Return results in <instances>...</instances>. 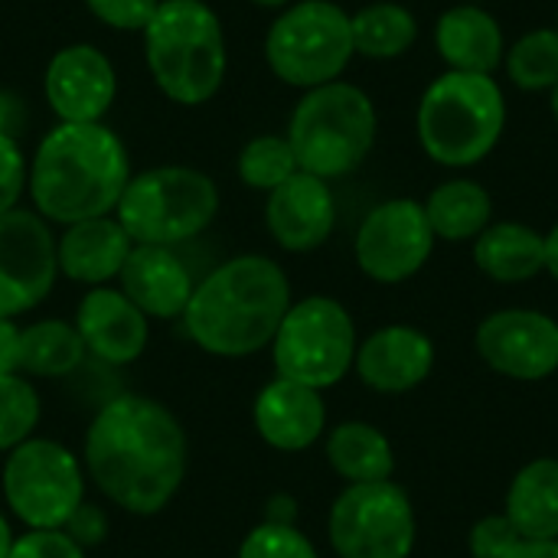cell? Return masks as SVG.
Returning <instances> with one entry per match:
<instances>
[{
  "label": "cell",
  "instance_id": "cell-1",
  "mask_svg": "<svg viewBox=\"0 0 558 558\" xmlns=\"http://www.w3.org/2000/svg\"><path fill=\"white\" fill-rule=\"evenodd\" d=\"M85 468L114 507L154 517L186 477L183 425L147 396H118L88 425Z\"/></svg>",
  "mask_w": 558,
  "mask_h": 558
},
{
  "label": "cell",
  "instance_id": "cell-36",
  "mask_svg": "<svg viewBox=\"0 0 558 558\" xmlns=\"http://www.w3.org/2000/svg\"><path fill=\"white\" fill-rule=\"evenodd\" d=\"M26 186V160L20 154V144L0 131V216L16 209V199Z\"/></svg>",
  "mask_w": 558,
  "mask_h": 558
},
{
  "label": "cell",
  "instance_id": "cell-12",
  "mask_svg": "<svg viewBox=\"0 0 558 558\" xmlns=\"http://www.w3.org/2000/svg\"><path fill=\"white\" fill-rule=\"evenodd\" d=\"M435 242L438 239L428 226L425 206L399 196L366 213L356 229L353 255L366 278L379 284H402L428 265Z\"/></svg>",
  "mask_w": 558,
  "mask_h": 558
},
{
  "label": "cell",
  "instance_id": "cell-45",
  "mask_svg": "<svg viewBox=\"0 0 558 558\" xmlns=\"http://www.w3.org/2000/svg\"><path fill=\"white\" fill-rule=\"evenodd\" d=\"M0 131H7V105H3V98H0Z\"/></svg>",
  "mask_w": 558,
  "mask_h": 558
},
{
  "label": "cell",
  "instance_id": "cell-41",
  "mask_svg": "<svg viewBox=\"0 0 558 558\" xmlns=\"http://www.w3.org/2000/svg\"><path fill=\"white\" fill-rule=\"evenodd\" d=\"M546 275H553L558 284V222L546 232Z\"/></svg>",
  "mask_w": 558,
  "mask_h": 558
},
{
  "label": "cell",
  "instance_id": "cell-8",
  "mask_svg": "<svg viewBox=\"0 0 558 558\" xmlns=\"http://www.w3.org/2000/svg\"><path fill=\"white\" fill-rule=\"evenodd\" d=\"M356 347L360 340L350 311L333 298L314 294L288 307L271 340V360L278 379L324 392L353 369Z\"/></svg>",
  "mask_w": 558,
  "mask_h": 558
},
{
  "label": "cell",
  "instance_id": "cell-5",
  "mask_svg": "<svg viewBox=\"0 0 558 558\" xmlns=\"http://www.w3.org/2000/svg\"><path fill=\"white\" fill-rule=\"evenodd\" d=\"M144 56L170 101H209L226 78V36L216 10L203 0H160L144 26Z\"/></svg>",
  "mask_w": 558,
  "mask_h": 558
},
{
  "label": "cell",
  "instance_id": "cell-39",
  "mask_svg": "<svg viewBox=\"0 0 558 558\" xmlns=\"http://www.w3.org/2000/svg\"><path fill=\"white\" fill-rule=\"evenodd\" d=\"M265 523L271 526H298V500L288 494H275L265 507Z\"/></svg>",
  "mask_w": 558,
  "mask_h": 558
},
{
  "label": "cell",
  "instance_id": "cell-37",
  "mask_svg": "<svg viewBox=\"0 0 558 558\" xmlns=\"http://www.w3.org/2000/svg\"><path fill=\"white\" fill-rule=\"evenodd\" d=\"M82 549H88V546H98V543H105V536H108V517H105V510L101 507H95V504H85L82 500V507L69 517V523L62 526Z\"/></svg>",
  "mask_w": 558,
  "mask_h": 558
},
{
  "label": "cell",
  "instance_id": "cell-2",
  "mask_svg": "<svg viewBox=\"0 0 558 558\" xmlns=\"http://www.w3.org/2000/svg\"><path fill=\"white\" fill-rule=\"evenodd\" d=\"M291 307V281L284 268L265 255H239L193 288L183 311L186 337L226 360L265 350Z\"/></svg>",
  "mask_w": 558,
  "mask_h": 558
},
{
  "label": "cell",
  "instance_id": "cell-43",
  "mask_svg": "<svg viewBox=\"0 0 558 558\" xmlns=\"http://www.w3.org/2000/svg\"><path fill=\"white\" fill-rule=\"evenodd\" d=\"M255 7H271V10H278V7H288L291 0H252Z\"/></svg>",
  "mask_w": 558,
  "mask_h": 558
},
{
  "label": "cell",
  "instance_id": "cell-4",
  "mask_svg": "<svg viewBox=\"0 0 558 558\" xmlns=\"http://www.w3.org/2000/svg\"><path fill=\"white\" fill-rule=\"evenodd\" d=\"M507 128V98L494 75L445 72L418 101L415 131L422 150L451 170L477 167L494 154Z\"/></svg>",
  "mask_w": 558,
  "mask_h": 558
},
{
  "label": "cell",
  "instance_id": "cell-20",
  "mask_svg": "<svg viewBox=\"0 0 558 558\" xmlns=\"http://www.w3.org/2000/svg\"><path fill=\"white\" fill-rule=\"evenodd\" d=\"M255 428L275 451H307L327 428V405L317 389L271 379L255 399Z\"/></svg>",
  "mask_w": 558,
  "mask_h": 558
},
{
  "label": "cell",
  "instance_id": "cell-31",
  "mask_svg": "<svg viewBox=\"0 0 558 558\" xmlns=\"http://www.w3.org/2000/svg\"><path fill=\"white\" fill-rule=\"evenodd\" d=\"M39 425V396L20 376H0V451L23 445Z\"/></svg>",
  "mask_w": 558,
  "mask_h": 558
},
{
  "label": "cell",
  "instance_id": "cell-29",
  "mask_svg": "<svg viewBox=\"0 0 558 558\" xmlns=\"http://www.w3.org/2000/svg\"><path fill=\"white\" fill-rule=\"evenodd\" d=\"M504 72L523 92H553L558 82V29L543 26L507 46Z\"/></svg>",
  "mask_w": 558,
  "mask_h": 558
},
{
  "label": "cell",
  "instance_id": "cell-7",
  "mask_svg": "<svg viewBox=\"0 0 558 558\" xmlns=\"http://www.w3.org/2000/svg\"><path fill=\"white\" fill-rule=\"evenodd\" d=\"M219 209L216 183L193 167H154L128 180L114 219L134 245H177L199 235Z\"/></svg>",
  "mask_w": 558,
  "mask_h": 558
},
{
  "label": "cell",
  "instance_id": "cell-13",
  "mask_svg": "<svg viewBox=\"0 0 558 558\" xmlns=\"http://www.w3.org/2000/svg\"><path fill=\"white\" fill-rule=\"evenodd\" d=\"M59 275L56 239L39 213L10 209L0 216V317L13 320L52 291Z\"/></svg>",
  "mask_w": 558,
  "mask_h": 558
},
{
  "label": "cell",
  "instance_id": "cell-34",
  "mask_svg": "<svg viewBox=\"0 0 558 558\" xmlns=\"http://www.w3.org/2000/svg\"><path fill=\"white\" fill-rule=\"evenodd\" d=\"M7 558H85V549L65 530H29L13 539Z\"/></svg>",
  "mask_w": 558,
  "mask_h": 558
},
{
  "label": "cell",
  "instance_id": "cell-3",
  "mask_svg": "<svg viewBox=\"0 0 558 558\" xmlns=\"http://www.w3.org/2000/svg\"><path fill=\"white\" fill-rule=\"evenodd\" d=\"M131 180V160L121 137L95 124L52 128L29 163V196L43 219L75 226L108 216Z\"/></svg>",
  "mask_w": 558,
  "mask_h": 558
},
{
  "label": "cell",
  "instance_id": "cell-10",
  "mask_svg": "<svg viewBox=\"0 0 558 558\" xmlns=\"http://www.w3.org/2000/svg\"><path fill=\"white\" fill-rule=\"evenodd\" d=\"M3 500L29 530H62L85 500V477L69 448L26 438L7 454Z\"/></svg>",
  "mask_w": 558,
  "mask_h": 558
},
{
  "label": "cell",
  "instance_id": "cell-27",
  "mask_svg": "<svg viewBox=\"0 0 558 558\" xmlns=\"http://www.w3.org/2000/svg\"><path fill=\"white\" fill-rule=\"evenodd\" d=\"M353 49L366 59H399L418 39V20L409 7L396 0L366 3L350 16Z\"/></svg>",
  "mask_w": 558,
  "mask_h": 558
},
{
  "label": "cell",
  "instance_id": "cell-18",
  "mask_svg": "<svg viewBox=\"0 0 558 558\" xmlns=\"http://www.w3.org/2000/svg\"><path fill=\"white\" fill-rule=\"evenodd\" d=\"M75 330L92 356L111 366H128L147 350V317L114 288H92L78 311Z\"/></svg>",
  "mask_w": 558,
  "mask_h": 558
},
{
  "label": "cell",
  "instance_id": "cell-16",
  "mask_svg": "<svg viewBox=\"0 0 558 558\" xmlns=\"http://www.w3.org/2000/svg\"><path fill=\"white\" fill-rule=\"evenodd\" d=\"M356 376L373 392L402 396L422 386L435 369V343L425 330L389 324L356 347Z\"/></svg>",
  "mask_w": 558,
  "mask_h": 558
},
{
  "label": "cell",
  "instance_id": "cell-40",
  "mask_svg": "<svg viewBox=\"0 0 558 558\" xmlns=\"http://www.w3.org/2000/svg\"><path fill=\"white\" fill-rule=\"evenodd\" d=\"M504 558H558V539H546V543L523 539L517 549H510Z\"/></svg>",
  "mask_w": 558,
  "mask_h": 558
},
{
  "label": "cell",
  "instance_id": "cell-19",
  "mask_svg": "<svg viewBox=\"0 0 558 558\" xmlns=\"http://www.w3.org/2000/svg\"><path fill=\"white\" fill-rule=\"evenodd\" d=\"M118 281L124 298L144 317H157V320L183 317L196 288L183 258L167 245H134Z\"/></svg>",
  "mask_w": 558,
  "mask_h": 558
},
{
  "label": "cell",
  "instance_id": "cell-23",
  "mask_svg": "<svg viewBox=\"0 0 558 558\" xmlns=\"http://www.w3.org/2000/svg\"><path fill=\"white\" fill-rule=\"evenodd\" d=\"M474 265L500 284L533 281L546 271V232L526 222H490L474 239Z\"/></svg>",
  "mask_w": 558,
  "mask_h": 558
},
{
  "label": "cell",
  "instance_id": "cell-21",
  "mask_svg": "<svg viewBox=\"0 0 558 558\" xmlns=\"http://www.w3.org/2000/svg\"><path fill=\"white\" fill-rule=\"evenodd\" d=\"M435 49L451 72L494 75L497 69H504L507 36L494 13L477 3H458L438 16Z\"/></svg>",
  "mask_w": 558,
  "mask_h": 558
},
{
  "label": "cell",
  "instance_id": "cell-38",
  "mask_svg": "<svg viewBox=\"0 0 558 558\" xmlns=\"http://www.w3.org/2000/svg\"><path fill=\"white\" fill-rule=\"evenodd\" d=\"M20 327L7 317H0V376L20 373Z\"/></svg>",
  "mask_w": 558,
  "mask_h": 558
},
{
  "label": "cell",
  "instance_id": "cell-9",
  "mask_svg": "<svg viewBox=\"0 0 558 558\" xmlns=\"http://www.w3.org/2000/svg\"><path fill=\"white\" fill-rule=\"evenodd\" d=\"M353 56L350 13L333 0L291 3L265 36V59L271 72L304 92L337 82Z\"/></svg>",
  "mask_w": 558,
  "mask_h": 558
},
{
  "label": "cell",
  "instance_id": "cell-44",
  "mask_svg": "<svg viewBox=\"0 0 558 558\" xmlns=\"http://www.w3.org/2000/svg\"><path fill=\"white\" fill-rule=\"evenodd\" d=\"M549 111H553V118H556V124H558V82H556V88L549 92Z\"/></svg>",
  "mask_w": 558,
  "mask_h": 558
},
{
  "label": "cell",
  "instance_id": "cell-26",
  "mask_svg": "<svg viewBox=\"0 0 558 558\" xmlns=\"http://www.w3.org/2000/svg\"><path fill=\"white\" fill-rule=\"evenodd\" d=\"M327 461L347 484L392 481L396 454L389 438L369 422H343L327 438Z\"/></svg>",
  "mask_w": 558,
  "mask_h": 558
},
{
  "label": "cell",
  "instance_id": "cell-11",
  "mask_svg": "<svg viewBox=\"0 0 558 558\" xmlns=\"http://www.w3.org/2000/svg\"><path fill=\"white\" fill-rule=\"evenodd\" d=\"M415 533L412 500L392 481L347 484L327 520L330 546L340 558H409Z\"/></svg>",
  "mask_w": 558,
  "mask_h": 558
},
{
  "label": "cell",
  "instance_id": "cell-35",
  "mask_svg": "<svg viewBox=\"0 0 558 558\" xmlns=\"http://www.w3.org/2000/svg\"><path fill=\"white\" fill-rule=\"evenodd\" d=\"M85 7L114 29H141L157 13L160 0H85Z\"/></svg>",
  "mask_w": 558,
  "mask_h": 558
},
{
  "label": "cell",
  "instance_id": "cell-42",
  "mask_svg": "<svg viewBox=\"0 0 558 558\" xmlns=\"http://www.w3.org/2000/svg\"><path fill=\"white\" fill-rule=\"evenodd\" d=\"M10 546H13V533H10V523L0 513V558L10 556Z\"/></svg>",
  "mask_w": 558,
  "mask_h": 558
},
{
  "label": "cell",
  "instance_id": "cell-46",
  "mask_svg": "<svg viewBox=\"0 0 558 558\" xmlns=\"http://www.w3.org/2000/svg\"><path fill=\"white\" fill-rule=\"evenodd\" d=\"M556 29H558V26H556Z\"/></svg>",
  "mask_w": 558,
  "mask_h": 558
},
{
  "label": "cell",
  "instance_id": "cell-22",
  "mask_svg": "<svg viewBox=\"0 0 558 558\" xmlns=\"http://www.w3.org/2000/svg\"><path fill=\"white\" fill-rule=\"evenodd\" d=\"M131 248L134 242L121 229V222L98 216V219L65 226L62 239L56 242V258H59V271L69 281L101 288L105 281L121 275Z\"/></svg>",
  "mask_w": 558,
  "mask_h": 558
},
{
  "label": "cell",
  "instance_id": "cell-25",
  "mask_svg": "<svg viewBox=\"0 0 558 558\" xmlns=\"http://www.w3.org/2000/svg\"><path fill=\"white\" fill-rule=\"evenodd\" d=\"M435 239L474 242L494 222V199L484 183L458 177L438 183L422 203Z\"/></svg>",
  "mask_w": 558,
  "mask_h": 558
},
{
  "label": "cell",
  "instance_id": "cell-32",
  "mask_svg": "<svg viewBox=\"0 0 558 558\" xmlns=\"http://www.w3.org/2000/svg\"><path fill=\"white\" fill-rule=\"evenodd\" d=\"M239 558H320L314 543L298 530V526H271L262 523L255 526L242 546H239Z\"/></svg>",
  "mask_w": 558,
  "mask_h": 558
},
{
  "label": "cell",
  "instance_id": "cell-33",
  "mask_svg": "<svg viewBox=\"0 0 558 558\" xmlns=\"http://www.w3.org/2000/svg\"><path fill=\"white\" fill-rule=\"evenodd\" d=\"M520 543H523V536L517 533V526L510 523L507 513L477 520L471 536H468L471 558H504L510 549H517Z\"/></svg>",
  "mask_w": 558,
  "mask_h": 558
},
{
  "label": "cell",
  "instance_id": "cell-15",
  "mask_svg": "<svg viewBox=\"0 0 558 558\" xmlns=\"http://www.w3.org/2000/svg\"><path fill=\"white\" fill-rule=\"evenodd\" d=\"M118 82L101 49L75 43L59 49L46 69V101L65 124H95L108 114Z\"/></svg>",
  "mask_w": 558,
  "mask_h": 558
},
{
  "label": "cell",
  "instance_id": "cell-30",
  "mask_svg": "<svg viewBox=\"0 0 558 558\" xmlns=\"http://www.w3.org/2000/svg\"><path fill=\"white\" fill-rule=\"evenodd\" d=\"M294 173H298V157H294L288 137L262 134V137H252L239 154V177L252 190L271 193Z\"/></svg>",
  "mask_w": 558,
  "mask_h": 558
},
{
  "label": "cell",
  "instance_id": "cell-24",
  "mask_svg": "<svg viewBox=\"0 0 558 558\" xmlns=\"http://www.w3.org/2000/svg\"><path fill=\"white\" fill-rule=\"evenodd\" d=\"M507 517L523 539H558V458H536L510 481Z\"/></svg>",
  "mask_w": 558,
  "mask_h": 558
},
{
  "label": "cell",
  "instance_id": "cell-28",
  "mask_svg": "<svg viewBox=\"0 0 558 558\" xmlns=\"http://www.w3.org/2000/svg\"><path fill=\"white\" fill-rule=\"evenodd\" d=\"M85 343L75 324L65 320H39L20 333V373L59 379L78 369L85 360Z\"/></svg>",
  "mask_w": 558,
  "mask_h": 558
},
{
  "label": "cell",
  "instance_id": "cell-6",
  "mask_svg": "<svg viewBox=\"0 0 558 558\" xmlns=\"http://www.w3.org/2000/svg\"><path fill=\"white\" fill-rule=\"evenodd\" d=\"M376 134L379 114L373 98L340 78L307 88L288 124V144L298 157V170L320 180L353 173L369 157Z\"/></svg>",
  "mask_w": 558,
  "mask_h": 558
},
{
  "label": "cell",
  "instance_id": "cell-14",
  "mask_svg": "<svg viewBox=\"0 0 558 558\" xmlns=\"http://www.w3.org/2000/svg\"><path fill=\"white\" fill-rule=\"evenodd\" d=\"M477 356L500 376L517 383H543L558 369V324L530 307H507L474 333Z\"/></svg>",
  "mask_w": 558,
  "mask_h": 558
},
{
  "label": "cell",
  "instance_id": "cell-17",
  "mask_svg": "<svg viewBox=\"0 0 558 558\" xmlns=\"http://www.w3.org/2000/svg\"><path fill=\"white\" fill-rule=\"evenodd\" d=\"M265 222L284 252L320 248L337 226V203L327 180L298 170L291 180L268 193Z\"/></svg>",
  "mask_w": 558,
  "mask_h": 558
}]
</instances>
